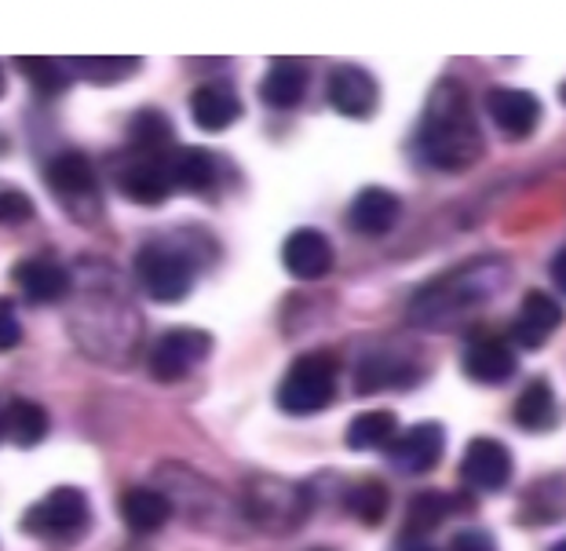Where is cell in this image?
I'll use <instances>...</instances> for the list:
<instances>
[{
  "mask_svg": "<svg viewBox=\"0 0 566 551\" xmlns=\"http://www.w3.org/2000/svg\"><path fill=\"white\" fill-rule=\"evenodd\" d=\"M446 551H497V544H493V537L486 530H461L446 544Z\"/></svg>",
  "mask_w": 566,
  "mask_h": 551,
  "instance_id": "836d02e7",
  "label": "cell"
},
{
  "mask_svg": "<svg viewBox=\"0 0 566 551\" xmlns=\"http://www.w3.org/2000/svg\"><path fill=\"white\" fill-rule=\"evenodd\" d=\"M212 351V337L205 329H190V326H176L168 329L158 343L150 347V377L158 383H176L184 380L190 369L201 365Z\"/></svg>",
  "mask_w": 566,
  "mask_h": 551,
  "instance_id": "ba28073f",
  "label": "cell"
},
{
  "mask_svg": "<svg viewBox=\"0 0 566 551\" xmlns=\"http://www.w3.org/2000/svg\"><path fill=\"white\" fill-rule=\"evenodd\" d=\"M11 278H15V285L30 304H59V299H66L70 289H74L70 274L48 256H33V259L15 263V274H11Z\"/></svg>",
  "mask_w": 566,
  "mask_h": 551,
  "instance_id": "2e32d148",
  "label": "cell"
},
{
  "mask_svg": "<svg viewBox=\"0 0 566 551\" xmlns=\"http://www.w3.org/2000/svg\"><path fill=\"white\" fill-rule=\"evenodd\" d=\"M122 194L139 201V205H161L172 194V179H168V158H147V153H132V161L117 172Z\"/></svg>",
  "mask_w": 566,
  "mask_h": 551,
  "instance_id": "5bb4252c",
  "label": "cell"
},
{
  "mask_svg": "<svg viewBox=\"0 0 566 551\" xmlns=\"http://www.w3.org/2000/svg\"><path fill=\"white\" fill-rule=\"evenodd\" d=\"M168 179L172 190H187V194H209L216 183V158L201 147H187L168 153Z\"/></svg>",
  "mask_w": 566,
  "mask_h": 551,
  "instance_id": "7402d4cb",
  "label": "cell"
},
{
  "mask_svg": "<svg viewBox=\"0 0 566 551\" xmlns=\"http://www.w3.org/2000/svg\"><path fill=\"white\" fill-rule=\"evenodd\" d=\"M19 70L33 85V92L44 95V99L63 95L70 88V81H74V70L66 63H59V59H19Z\"/></svg>",
  "mask_w": 566,
  "mask_h": 551,
  "instance_id": "4316f807",
  "label": "cell"
},
{
  "mask_svg": "<svg viewBox=\"0 0 566 551\" xmlns=\"http://www.w3.org/2000/svg\"><path fill=\"white\" fill-rule=\"evenodd\" d=\"M282 263L285 271L300 282H315L325 278L333 271V242L315 226H300L285 237L282 245Z\"/></svg>",
  "mask_w": 566,
  "mask_h": 551,
  "instance_id": "7c38bea8",
  "label": "cell"
},
{
  "mask_svg": "<svg viewBox=\"0 0 566 551\" xmlns=\"http://www.w3.org/2000/svg\"><path fill=\"white\" fill-rule=\"evenodd\" d=\"M19 340H22V326H19V315H15V304L0 296V351L19 347Z\"/></svg>",
  "mask_w": 566,
  "mask_h": 551,
  "instance_id": "d6a6232c",
  "label": "cell"
},
{
  "mask_svg": "<svg viewBox=\"0 0 566 551\" xmlns=\"http://www.w3.org/2000/svg\"><path fill=\"white\" fill-rule=\"evenodd\" d=\"M128 136L136 153H147V158H168V147L176 142L172 121H168L161 110H139L132 117Z\"/></svg>",
  "mask_w": 566,
  "mask_h": 551,
  "instance_id": "cb8c5ba5",
  "label": "cell"
},
{
  "mask_svg": "<svg viewBox=\"0 0 566 551\" xmlns=\"http://www.w3.org/2000/svg\"><path fill=\"white\" fill-rule=\"evenodd\" d=\"M548 551H566V541H559V544H552Z\"/></svg>",
  "mask_w": 566,
  "mask_h": 551,
  "instance_id": "74e56055",
  "label": "cell"
},
{
  "mask_svg": "<svg viewBox=\"0 0 566 551\" xmlns=\"http://www.w3.org/2000/svg\"><path fill=\"white\" fill-rule=\"evenodd\" d=\"M464 373L468 380L497 388V383H509L520 373V358H515V351L504 340H475L464 351Z\"/></svg>",
  "mask_w": 566,
  "mask_h": 551,
  "instance_id": "d6986e66",
  "label": "cell"
},
{
  "mask_svg": "<svg viewBox=\"0 0 566 551\" xmlns=\"http://www.w3.org/2000/svg\"><path fill=\"white\" fill-rule=\"evenodd\" d=\"M172 515V500L161 489L136 486L122 497V519L132 533H158Z\"/></svg>",
  "mask_w": 566,
  "mask_h": 551,
  "instance_id": "ffe728a7",
  "label": "cell"
},
{
  "mask_svg": "<svg viewBox=\"0 0 566 551\" xmlns=\"http://www.w3.org/2000/svg\"><path fill=\"white\" fill-rule=\"evenodd\" d=\"M0 438H4V405H0Z\"/></svg>",
  "mask_w": 566,
  "mask_h": 551,
  "instance_id": "8d00e7d4",
  "label": "cell"
},
{
  "mask_svg": "<svg viewBox=\"0 0 566 551\" xmlns=\"http://www.w3.org/2000/svg\"><path fill=\"white\" fill-rule=\"evenodd\" d=\"M512 453L504 442L497 438H472L464 449V460H461V475L468 486L483 489V494H497V489L509 486L512 478Z\"/></svg>",
  "mask_w": 566,
  "mask_h": 551,
  "instance_id": "30bf717a",
  "label": "cell"
},
{
  "mask_svg": "<svg viewBox=\"0 0 566 551\" xmlns=\"http://www.w3.org/2000/svg\"><path fill=\"white\" fill-rule=\"evenodd\" d=\"M279 405L289 416L322 413L336 399V358L325 351L300 354L279 383Z\"/></svg>",
  "mask_w": 566,
  "mask_h": 551,
  "instance_id": "5b68a950",
  "label": "cell"
},
{
  "mask_svg": "<svg viewBox=\"0 0 566 551\" xmlns=\"http://www.w3.org/2000/svg\"><path fill=\"white\" fill-rule=\"evenodd\" d=\"M399 215H402L399 194H391V190H384V187H366V190H358V194H355L347 220H352V226L358 234L384 237L395 223H399Z\"/></svg>",
  "mask_w": 566,
  "mask_h": 551,
  "instance_id": "ac0fdd59",
  "label": "cell"
},
{
  "mask_svg": "<svg viewBox=\"0 0 566 551\" xmlns=\"http://www.w3.org/2000/svg\"><path fill=\"white\" fill-rule=\"evenodd\" d=\"M33 215V201L19 190H0V223H27Z\"/></svg>",
  "mask_w": 566,
  "mask_h": 551,
  "instance_id": "1f68e13d",
  "label": "cell"
},
{
  "mask_svg": "<svg viewBox=\"0 0 566 551\" xmlns=\"http://www.w3.org/2000/svg\"><path fill=\"white\" fill-rule=\"evenodd\" d=\"M136 278L150 299H158V304H179L190 293V285H195V263H190L184 248L154 242L139 248Z\"/></svg>",
  "mask_w": 566,
  "mask_h": 551,
  "instance_id": "52a82bcc",
  "label": "cell"
},
{
  "mask_svg": "<svg viewBox=\"0 0 566 551\" xmlns=\"http://www.w3.org/2000/svg\"><path fill=\"white\" fill-rule=\"evenodd\" d=\"M311 551H329V548H311Z\"/></svg>",
  "mask_w": 566,
  "mask_h": 551,
  "instance_id": "60d3db41",
  "label": "cell"
},
{
  "mask_svg": "<svg viewBox=\"0 0 566 551\" xmlns=\"http://www.w3.org/2000/svg\"><path fill=\"white\" fill-rule=\"evenodd\" d=\"M442 449H446V431L439 424H413L402 435H395L388 457L406 475H424L442 460Z\"/></svg>",
  "mask_w": 566,
  "mask_h": 551,
  "instance_id": "8fae6325",
  "label": "cell"
},
{
  "mask_svg": "<svg viewBox=\"0 0 566 551\" xmlns=\"http://www.w3.org/2000/svg\"><path fill=\"white\" fill-rule=\"evenodd\" d=\"M552 282H556L559 293L566 296V245L556 253V259H552Z\"/></svg>",
  "mask_w": 566,
  "mask_h": 551,
  "instance_id": "e575fe53",
  "label": "cell"
},
{
  "mask_svg": "<svg viewBox=\"0 0 566 551\" xmlns=\"http://www.w3.org/2000/svg\"><path fill=\"white\" fill-rule=\"evenodd\" d=\"M139 70V59H81L74 63V74L95 81V85H111V81L132 77Z\"/></svg>",
  "mask_w": 566,
  "mask_h": 551,
  "instance_id": "4dcf8cb0",
  "label": "cell"
},
{
  "mask_svg": "<svg viewBox=\"0 0 566 551\" xmlns=\"http://www.w3.org/2000/svg\"><path fill=\"white\" fill-rule=\"evenodd\" d=\"M515 424L523 431H548L556 424V394H552L548 380H534L530 388L515 399Z\"/></svg>",
  "mask_w": 566,
  "mask_h": 551,
  "instance_id": "d4e9b609",
  "label": "cell"
},
{
  "mask_svg": "<svg viewBox=\"0 0 566 551\" xmlns=\"http://www.w3.org/2000/svg\"><path fill=\"white\" fill-rule=\"evenodd\" d=\"M48 187L59 205L66 209L70 220L77 223H95L103 212V190L99 176H95L92 161L77 150H63L48 165Z\"/></svg>",
  "mask_w": 566,
  "mask_h": 551,
  "instance_id": "8992f818",
  "label": "cell"
},
{
  "mask_svg": "<svg viewBox=\"0 0 566 551\" xmlns=\"http://www.w3.org/2000/svg\"><path fill=\"white\" fill-rule=\"evenodd\" d=\"M409 377V369L402 358H391V354H369L363 358V365H358V391L363 394H373V391H384V388H395V383H406Z\"/></svg>",
  "mask_w": 566,
  "mask_h": 551,
  "instance_id": "83f0119b",
  "label": "cell"
},
{
  "mask_svg": "<svg viewBox=\"0 0 566 551\" xmlns=\"http://www.w3.org/2000/svg\"><path fill=\"white\" fill-rule=\"evenodd\" d=\"M501 271H486V267H461L446 278L431 282L424 293L417 296L413 304V321L428 329H446L453 326L457 318L468 315L472 307L486 304V296L497 289Z\"/></svg>",
  "mask_w": 566,
  "mask_h": 551,
  "instance_id": "7a4b0ae2",
  "label": "cell"
},
{
  "mask_svg": "<svg viewBox=\"0 0 566 551\" xmlns=\"http://www.w3.org/2000/svg\"><path fill=\"white\" fill-rule=\"evenodd\" d=\"M559 99H563V106H566V85L559 88Z\"/></svg>",
  "mask_w": 566,
  "mask_h": 551,
  "instance_id": "f35d334b",
  "label": "cell"
},
{
  "mask_svg": "<svg viewBox=\"0 0 566 551\" xmlns=\"http://www.w3.org/2000/svg\"><path fill=\"white\" fill-rule=\"evenodd\" d=\"M559 326H563V307L556 299L545 293H526L520 315L512 321V340L520 347H530V351H537V347H545L552 340V332Z\"/></svg>",
  "mask_w": 566,
  "mask_h": 551,
  "instance_id": "9a60e30c",
  "label": "cell"
},
{
  "mask_svg": "<svg viewBox=\"0 0 566 551\" xmlns=\"http://www.w3.org/2000/svg\"><path fill=\"white\" fill-rule=\"evenodd\" d=\"M395 551H436V548H431L428 537H409V533H402L399 544H395Z\"/></svg>",
  "mask_w": 566,
  "mask_h": 551,
  "instance_id": "d590c367",
  "label": "cell"
},
{
  "mask_svg": "<svg viewBox=\"0 0 566 551\" xmlns=\"http://www.w3.org/2000/svg\"><path fill=\"white\" fill-rule=\"evenodd\" d=\"M0 95H4V74H0Z\"/></svg>",
  "mask_w": 566,
  "mask_h": 551,
  "instance_id": "ab89813d",
  "label": "cell"
},
{
  "mask_svg": "<svg viewBox=\"0 0 566 551\" xmlns=\"http://www.w3.org/2000/svg\"><path fill=\"white\" fill-rule=\"evenodd\" d=\"M388 505H391V494H388V486L377 483V478H363V483L352 486V494H347V511H352L363 526L384 522Z\"/></svg>",
  "mask_w": 566,
  "mask_h": 551,
  "instance_id": "f1b7e54d",
  "label": "cell"
},
{
  "mask_svg": "<svg viewBox=\"0 0 566 551\" xmlns=\"http://www.w3.org/2000/svg\"><path fill=\"white\" fill-rule=\"evenodd\" d=\"M48 435V413L38 402L15 399L4 405V438L15 442L19 449H33Z\"/></svg>",
  "mask_w": 566,
  "mask_h": 551,
  "instance_id": "603a6c76",
  "label": "cell"
},
{
  "mask_svg": "<svg viewBox=\"0 0 566 551\" xmlns=\"http://www.w3.org/2000/svg\"><path fill=\"white\" fill-rule=\"evenodd\" d=\"M395 435H399V421L388 410H373V413H358L352 427H347V446L352 449H384L391 446Z\"/></svg>",
  "mask_w": 566,
  "mask_h": 551,
  "instance_id": "484cf974",
  "label": "cell"
},
{
  "mask_svg": "<svg viewBox=\"0 0 566 551\" xmlns=\"http://www.w3.org/2000/svg\"><path fill=\"white\" fill-rule=\"evenodd\" d=\"M486 110H490V121L509 139H530L541 125L537 95H530L523 88H493L486 95Z\"/></svg>",
  "mask_w": 566,
  "mask_h": 551,
  "instance_id": "4fadbf2b",
  "label": "cell"
},
{
  "mask_svg": "<svg viewBox=\"0 0 566 551\" xmlns=\"http://www.w3.org/2000/svg\"><path fill=\"white\" fill-rule=\"evenodd\" d=\"M190 117L205 131H223L242 117V99L223 81H205V85L190 92Z\"/></svg>",
  "mask_w": 566,
  "mask_h": 551,
  "instance_id": "e0dca14e",
  "label": "cell"
},
{
  "mask_svg": "<svg viewBox=\"0 0 566 551\" xmlns=\"http://www.w3.org/2000/svg\"><path fill=\"white\" fill-rule=\"evenodd\" d=\"M417 147L424 153V161L442 172L472 169L483 158V131H479L472 99L457 81H439L436 92L428 95Z\"/></svg>",
  "mask_w": 566,
  "mask_h": 551,
  "instance_id": "6da1fadb",
  "label": "cell"
},
{
  "mask_svg": "<svg viewBox=\"0 0 566 551\" xmlns=\"http://www.w3.org/2000/svg\"><path fill=\"white\" fill-rule=\"evenodd\" d=\"M446 515H450V497H442V494H417L413 500H409V508H406L402 533L428 537L431 530H436V526H442Z\"/></svg>",
  "mask_w": 566,
  "mask_h": 551,
  "instance_id": "f546056e",
  "label": "cell"
},
{
  "mask_svg": "<svg viewBox=\"0 0 566 551\" xmlns=\"http://www.w3.org/2000/svg\"><path fill=\"white\" fill-rule=\"evenodd\" d=\"M92 526V505L88 494L77 486H59L48 497H41L27 515H22V530L48 544H70L84 537Z\"/></svg>",
  "mask_w": 566,
  "mask_h": 551,
  "instance_id": "3957f363",
  "label": "cell"
},
{
  "mask_svg": "<svg viewBox=\"0 0 566 551\" xmlns=\"http://www.w3.org/2000/svg\"><path fill=\"white\" fill-rule=\"evenodd\" d=\"M325 95H329V106L336 114L355 117V121L373 117L380 103L377 81H373V74H366L363 66H336L329 74V85H325Z\"/></svg>",
  "mask_w": 566,
  "mask_h": 551,
  "instance_id": "9c48e42d",
  "label": "cell"
},
{
  "mask_svg": "<svg viewBox=\"0 0 566 551\" xmlns=\"http://www.w3.org/2000/svg\"><path fill=\"white\" fill-rule=\"evenodd\" d=\"M307 66L296 63V59H282V63H274L268 70V77H263L260 85V95L263 103L274 106V110H293V106H300V99L307 95Z\"/></svg>",
  "mask_w": 566,
  "mask_h": 551,
  "instance_id": "44dd1931",
  "label": "cell"
},
{
  "mask_svg": "<svg viewBox=\"0 0 566 551\" xmlns=\"http://www.w3.org/2000/svg\"><path fill=\"white\" fill-rule=\"evenodd\" d=\"M242 508H245V519L256 522L260 530L285 533V530H296V526L307 519L311 500L304 486L285 483V478L256 475V478H249Z\"/></svg>",
  "mask_w": 566,
  "mask_h": 551,
  "instance_id": "277c9868",
  "label": "cell"
}]
</instances>
